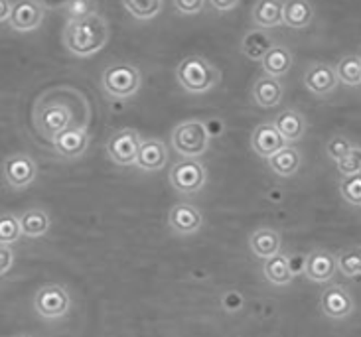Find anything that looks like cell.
Here are the masks:
<instances>
[{
	"instance_id": "1",
	"label": "cell",
	"mask_w": 361,
	"mask_h": 337,
	"mask_svg": "<svg viewBox=\"0 0 361 337\" xmlns=\"http://www.w3.org/2000/svg\"><path fill=\"white\" fill-rule=\"evenodd\" d=\"M109 26L101 14H91L87 18L69 20L63 30V44L69 54L78 58H91L107 46Z\"/></svg>"
},
{
	"instance_id": "2",
	"label": "cell",
	"mask_w": 361,
	"mask_h": 337,
	"mask_svg": "<svg viewBox=\"0 0 361 337\" xmlns=\"http://www.w3.org/2000/svg\"><path fill=\"white\" fill-rule=\"evenodd\" d=\"M176 79L188 93H205L219 83V71L202 56H188L176 68Z\"/></svg>"
},
{
	"instance_id": "3",
	"label": "cell",
	"mask_w": 361,
	"mask_h": 337,
	"mask_svg": "<svg viewBox=\"0 0 361 337\" xmlns=\"http://www.w3.org/2000/svg\"><path fill=\"white\" fill-rule=\"evenodd\" d=\"M140 71L133 63H111L103 69L101 83L109 97L113 99H128L140 89Z\"/></svg>"
},
{
	"instance_id": "4",
	"label": "cell",
	"mask_w": 361,
	"mask_h": 337,
	"mask_svg": "<svg viewBox=\"0 0 361 337\" xmlns=\"http://www.w3.org/2000/svg\"><path fill=\"white\" fill-rule=\"evenodd\" d=\"M172 146L184 158H200L209 148V130L202 121H185L172 133Z\"/></svg>"
},
{
	"instance_id": "5",
	"label": "cell",
	"mask_w": 361,
	"mask_h": 337,
	"mask_svg": "<svg viewBox=\"0 0 361 337\" xmlns=\"http://www.w3.org/2000/svg\"><path fill=\"white\" fill-rule=\"evenodd\" d=\"M207 172L204 164L195 158H185L172 166L170 170V183L178 193L184 195H194L205 185Z\"/></svg>"
},
{
	"instance_id": "6",
	"label": "cell",
	"mask_w": 361,
	"mask_h": 337,
	"mask_svg": "<svg viewBox=\"0 0 361 337\" xmlns=\"http://www.w3.org/2000/svg\"><path fill=\"white\" fill-rule=\"evenodd\" d=\"M71 298L61 284H44L34 296V310L42 318L58 319L69 312Z\"/></svg>"
},
{
	"instance_id": "7",
	"label": "cell",
	"mask_w": 361,
	"mask_h": 337,
	"mask_svg": "<svg viewBox=\"0 0 361 337\" xmlns=\"http://www.w3.org/2000/svg\"><path fill=\"white\" fill-rule=\"evenodd\" d=\"M71 109L66 103H49L38 109L36 113V128L39 135L48 140H56L61 133L71 128Z\"/></svg>"
},
{
	"instance_id": "8",
	"label": "cell",
	"mask_w": 361,
	"mask_h": 337,
	"mask_svg": "<svg viewBox=\"0 0 361 337\" xmlns=\"http://www.w3.org/2000/svg\"><path fill=\"white\" fill-rule=\"evenodd\" d=\"M140 136L133 128H121L107 140L109 158L118 166H135L138 150H140Z\"/></svg>"
},
{
	"instance_id": "9",
	"label": "cell",
	"mask_w": 361,
	"mask_h": 337,
	"mask_svg": "<svg viewBox=\"0 0 361 337\" xmlns=\"http://www.w3.org/2000/svg\"><path fill=\"white\" fill-rule=\"evenodd\" d=\"M46 16V6L38 0H18L12 2L8 24L10 28L16 32H32L42 26Z\"/></svg>"
},
{
	"instance_id": "10",
	"label": "cell",
	"mask_w": 361,
	"mask_h": 337,
	"mask_svg": "<svg viewBox=\"0 0 361 337\" xmlns=\"http://www.w3.org/2000/svg\"><path fill=\"white\" fill-rule=\"evenodd\" d=\"M2 173L10 188L22 190L38 178V164L28 154L8 156L2 166Z\"/></svg>"
},
{
	"instance_id": "11",
	"label": "cell",
	"mask_w": 361,
	"mask_h": 337,
	"mask_svg": "<svg viewBox=\"0 0 361 337\" xmlns=\"http://www.w3.org/2000/svg\"><path fill=\"white\" fill-rule=\"evenodd\" d=\"M320 306H322L324 316L332 319H345L353 314L355 302H353L352 294L348 292L345 286L330 284L320 296Z\"/></svg>"
},
{
	"instance_id": "12",
	"label": "cell",
	"mask_w": 361,
	"mask_h": 337,
	"mask_svg": "<svg viewBox=\"0 0 361 337\" xmlns=\"http://www.w3.org/2000/svg\"><path fill=\"white\" fill-rule=\"evenodd\" d=\"M304 274L306 278L312 280L316 284H324L338 274V260L336 255L324 249H316L304 259Z\"/></svg>"
},
{
	"instance_id": "13",
	"label": "cell",
	"mask_w": 361,
	"mask_h": 337,
	"mask_svg": "<svg viewBox=\"0 0 361 337\" xmlns=\"http://www.w3.org/2000/svg\"><path fill=\"white\" fill-rule=\"evenodd\" d=\"M168 225L178 235H192V233H197L202 229L204 215L192 203L180 202L168 213Z\"/></svg>"
},
{
	"instance_id": "14",
	"label": "cell",
	"mask_w": 361,
	"mask_h": 337,
	"mask_svg": "<svg viewBox=\"0 0 361 337\" xmlns=\"http://www.w3.org/2000/svg\"><path fill=\"white\" fill-rule=\"evenodd\" d=\"M338 75H336V68L324 61H316L304 73V85L306 89L318 97H326L332 93L338 87Z\"/></svg>"
},
{
	"instance_id": "15",
	"label": "cell",
	"mask_w": 361,
	"mask_h": 337,
	"mask_svg": "<svg viewBox=\"0 0 361 337\" xmlns=\"http://www.w3.org/2000/svg\"><path fill=\"white\" fill-rule=\"evenodd\" d=\"M56 152L63 158H69V160H75L79 156L85 154L89 146V135L85 126H71L69 130L61 133V135L51 142Z\"/></svg>"
},
{
	"instance_id": "16",
	"label": "cell",
	"mask_w": 361,
	"mask_h": 337,
	"mask_svg": "<svg viewBox=\"0 0 361 337\" xmlns=\"http://www.w3.org/2000/svg\"><path fill=\"white\" fill-rule=\"evenodd\" d=\"M251 146H253L255 154H259L261 158H271L276 152H281L286 145L281 133L274 128L273 123H263L255 128L253 136H251Z\"/></svg>"
},
{
	"instance_id": "17",
	"label": "cell",
	"mask_w": 361,
	"mask_h": 337,
	"mask_svg": "<svg viewBox=\"0 0 361 337\" xmlns=\"http://www.w3.org/2000/svg\"><path fill=\"white\" fill-rule=\"evenodd\" d=\"M168 162V150L166 145L158 138H147L140 142L137 162L135 166L140 168L142 172H158L162 170Z\"/></svg>"
},
{
	"instance_id": "18",
	"label": "cell",
	"mask_w": 361,
	"mask_h": 337,
	"mask_svg": "<svg viewBox=\"0 0 361 337\" xmlns=\"http://www.w3.org/2000/svg\"><path fill=\"white\" fill-rule=\"evenodd\" d=\"M273 125L286 140V145L298 142L306 135V118L300 111H294V109H286L283 113H279Z\"/></svg>"
},
{
	"instance_id": "19",
	"label": "cell",
	"mask_w": 361,
	"mask_h": 337,
	"mask_svg": "<svg viewBox=\"0 0 361 337\" xmlns=\"http://www.w3.org/2000/svg\"><path fill=\"white\" fill-rule=\"evenodd\" d=\"M294 63V56L290 49L281 44H274L273 48L267 51V56L261 59V66H263L264 75L274 79H281L286 75Z\"/></svg>"
},
{
	"instance_id": "20",
	"label": "cell",
	"mask_w": 361,
	"mask_h": 337,
	"mask_svg": "<svg viewBox=\"0 0 361 337\" xmlns=\"http://www.w3.org/2000/svg\"><path fill=\"white\" fill-rule=\"evenodd\" d=\"M251 95H253V101L259 106H263V109H273V106H276L283 101L284 87L279 79L263 75V78H259L255 81Z\"/></svg>"
},
{
	"instance_id": "21",
	"label": "cell",
	"mask_w": 361,
	"mask_h": 337,
	"mask_svg": "<svg viewBox=\"0 0 361 337\" xmlns=\"http://www.w3.org/2000/svg\"><path fill=\"white\" fill-rule=\"evenodd\" d=\"M281 233L271 227H261L251 235L249 239V247L255 252V257L259 259H271L276 252H281Z\"/></svg>"
},
{
	"instance_id": "22",
	"label": "cell",
	"mask_w": 361,
	"mask_h": 337,
	"mask_svg": "<svg viewBox=\"0 0 361 337\" xmlns=\"http://www.w3.org/2000/svg\"><path fill=\"white\" fill-rule=\"evenodd\" d=\"M300 166H302V154L293 145L284 146L281 152L269 158V168L281 178H293L300 170Z\"/></svg>"
},
{
	"instance_id": "23",
	"label": "cell",
	"mask_w": 361,
	"mask_h": 337,
	"mask_svg": "<svg viewBox=\"0 0 361 337\" xmlns=\"http://www.w3.org/2000/svg\"><path fill=\"white\" fill-rule=\"evenodd\" d=\"M314 18L312 2L306 0H286L283 6V24L288 28H306Z\"/></svg>"
},
{
	"instance_id": "24",
	"label": "cell",
	"mask_w": 361,
	"mask_h": 337,
	"mask_svg": "<svg viewBox=\"0 0 361 337\" xmlns=\"http://www.w3.org/2000/svg\"><path fill=\"white\" fill-rule=\"evenodd\" d=\"M283 6L281 0H261L253 6V22L259 30L276 28L283 24Z\"/></svg>"
},
{
	"instance_id": "25",
	"label": "cell",
	"mask_w": 361,
	"mask_h": 337,
	"mask_svg": "<svg viewBox=\"0 0 361 337\" xmlns=\"http://www.w3.org/2000/svg\"><path fill=\"white\" fill-rule=\"evenodd\" d=\"M264 278L269 280L274 286H286L290 284L294 278V272L290 269V259L283 255V252H276L274 257L264 260L263 266Z\"/></svg>"
},
{
	"instance_id": "26",
	"label": "cell",
	"mask_w": 361,
	"mask_h": 337,
	"mask_svg": "<svg viewBox=\"0 0 361 337\" xmlns=\"http://www.w3.org/2000/svg\"><path fill=\"white\" fill-rule=\"evenodd\" d=\"M273 46L274 42L269 32H264V30H253V32H249L243 38L241 49H243V54L249 59L261 61L267 56V51L273 48Z\"/></svg>"
},
{
	"instance_id": "27",
	"label": "cell",
	"mask_w": 361,
	"mask_h": 337,
	"mask_svg": "<svg viewBox=\"0 0 361 337\" xmlns=\"http://www.w3.org/2000/svg\"><path fill=\"white\" fill-rule=\"evenodd\" d=\"M18 221L22 235L32 237V239L44 237L49 231V215L44 209H28L22 213Z\"/></svg>"
},
{
	"instance_id": "28",
	"label": "cell",
	"mask_w": 361,
	"mask_h": 337,
	"mask_svg": "<svg viewBox=\"0 0 361 337\" xmlns=\"http://www.w3.org/2000/svg\"><path fill=\"white\" fill-rule=\"evenodd\" d=\"M338 81L348 87L361 85V58L360 56H345L336 66Z\"/></svg>"
},
{
	"instance_id": "29",
	"label": "cell",
	"mask_w": 361,
	"mask_h": 337,
	"mask_svg": "<svg viewBox=\"0 0 361 337\" xmlns=\"http://www.w3.org/2000/svg\"><path fill=\"white\" fill-rule=\"evenodd\" d=\"M336 260L340 274L348 278L361 276V249H345L340 255H336Z\"/></svg>"
},
{
	"instance_id": "30",
	"label": "cell",
	"mask_w": 361,
	"mask_h": 337,
	"mask_svg": "<svg viewBox=\"0 0 361 337\" xmlns=\"http://www.w3.org/2000/svg\"><path fill=\"white\" fill-rule=\"evenodd\" d=\"M123 6L138 20H150L162 8V0H125Z\"/></svg>"
},
{
	"instance_id": "31",
	"label": "cell",
	"mask_w": 361,
	"mask_h": 337,
	"mask_svg": "<svg viewBox=\"0 0 361 337\" xmlns=\"http://www.w3.org/2000/svg\"><path fill=\"white\" fill-rule=\"evenodd\" d=\"M22 235L20 221L16 215L12 213H0V245L10 247L12 243H16Z\"/></svg>"
},
{
	"instance_id": "32",
	"label": "cell",
	"mask_w": 361,
	"mask_h": 337,
	"mask_svg": "<svg viewBox=\"0 0 361 337\" xmlns=\"http://www.w3.org/2000/svg\"><path fill=\"white\" fill-rule=\"evenodd\" d=\"M340 195L355 207H361V172L353 176H343L340 180Z\"/></svg>"
},
{
	"instance_id": "33",
	"label": "cell",
	"mask_w": 361,
	"mask_h": 337,
	"mask_svg": "<svg viewBox=\"0 0 361 337\" xmlns=\"http://www.w3.org/2000/svg\"><path fill=\"white\" fill-rule=\"evenodd\" d=\"M352 140H350L348 136H334V138L328 140V145H326V154H328V158L340 162L342 158H345V156L352 152Z\"/></svg>"
},
{
	"instance_id": "34",
	"label": "cell",
	"mask_w": 361,
	"mask_h": 337,
	"mask_svg": "<svg viewBox=\"0 0 361 337\" xmlns=\"http://www.w3.org/2000/svg\"><path fill=\"white\" fill-rule=\"evenodd\" d=\"M338 172L342 173V178L361 172V146L353 145L352 152L338 162Z\"/></svg>"
},
{
	"instance_id": "35",
	"label": "cell",
	"mask_w": 361,
	"mask_h": 337,
	"mask_svg": "<svg viewBox=\"0 0 361 337\" xmlns=\"http://www.w3.org/2000/svg\"><path fill=\"white\" fill-rule=\"evenodd\" d=\"M68 14L69 20L87 18L91 14H95V6H93V2H87V0H73L68 4Z\"/></svg>"
},
{
	"instance_id": "36",
	"label": "cell",
	"mask_w": 361,
	"mask_h": 337,
	"mask_svg": "<svg viewBox=\"0 0 361 337\" xmlns=\"http://www.w3.org/2000/svg\"><path fill=\"white\" fill-rule=\"evenodd\" d=\"M174 6L182 14H197L205 6L204 0H174Z\"/></svg>"
},
{
	"instance_id": "37",
	"label": "cell",
	"mask_w": 361,
	"mask_h": 337,
	"mask_svg": "<svg viewBox=\"0 0 361 337\" xmlns=\"http://www.w3.org/2000/svg\"><path fill=\"white\" fill-rule=\"evenodd\" d=\"M14 264V252L6 245H0V276L8 274V270Z\"/></svg>"
},
{
	"instance_id": "38",
	"label": "cell",
	"mask_w": 361,
	"mask_h": 337,
	"mask_svg": "<svg viewBox=\"0 0 361 337\" xmlns=\"http://www.w3.org/2000/svg\"><path fill=\"white\" fill-rule=\"evenodd\" d=\"M10 12H12V2L0 0V22H8Z\"/></svg>"
},
{
	"instance_id": "39",
	"label": "cell",
	"mask_w": 361,
	"mask_h": 337,
	"mask_svg": "<svg viewBox=\"0 0 361 337\" xmlns=\"http://www.w3.org/2000/svg\"><path fill=\"white\" fill-rule=\"evenodd\" d=\"M217 10H231L235 6H239V0H231V2H219V0H214L212 2Z\"/></svg>"
},
{
	"instance_id": "40",
	"label": "cell",
	"mask_w": 361,
	"mask_h": 337,
	"mask_svg": "<svg viewBox=\"0 0 361 337\" xmlns=\"http://www.w3.org/2000/svg\"><path fill=\"white\" fill-rule=\"evenodd\" d=\"M20 337H28V336H20Z\"/></svg>"
}]
</instances>
